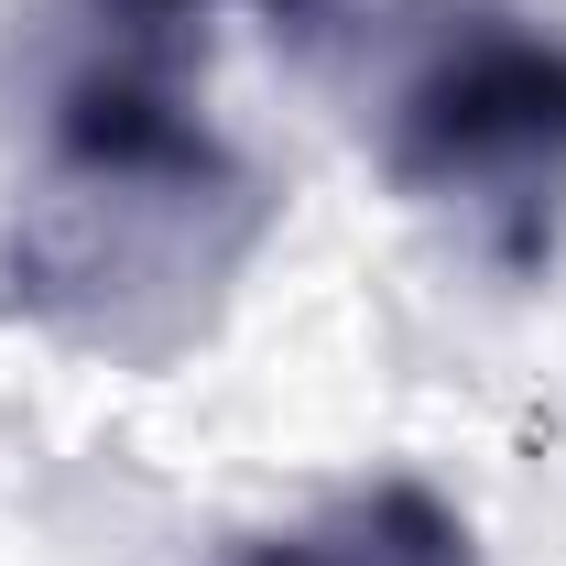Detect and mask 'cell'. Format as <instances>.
I'll return each mask as SVG.
<instances>
[{
	"mask_svg": "<svg viewBox=\"0 0 566 566\" xmlns=\"http://www.w3.org/2000/svg\"><path fill=\"white\" fill-rule=\"evenodd\" d=\"M175 55L186 44L87 33L44 98V218L22 229V294L109 349H153L142 294H208L262 229V186L208 132Z\"/></svg>",
	"mask_w": 566,
	"mask_h": 566,
	"instance_id": "obj_1",
	"label": "cell"
},
{
	"mask_svg": "<svg viewBox=\"0 0 566 566\" xmlns=\"http://www.w3.org/2000/svg\"><path fill=\"white\" fill-rule=\"evenodd\" d=\"M381 175L447 208L501 273H534L566 218V33L469 11L381 120Z\"/></svg>",
	"mask_w": 566,
	"mask_h": 566,
	"instance_id": "obj_2",
	"label": "cell"
},
{
	"mask_svg": "<svg viewBox=\"0 0 566 566\" xmlns=\"http://www.w3.org/2000/svg\"><path fill=\"white\" fill-rule=\"evenodd\" d=\"M240 566H480V545H469L458 501H436L424 480H370V491H338L327 512L240 545Z\"/></svg>",
	"mask_w": 566,
	"mask_h": 566,
	"instance_id": "obj_3",
	"label": "cell"
},
{
	"mask_svg": "<svg viewBox=\"0 0 566 566\" xmlns=\"http://www.w3.org/2000/svg\"><path fill=\"white\" fill-rule=\"evenodd\" d=\"M208 0H87V33H120V44H186Z\"/></svg>",
	"mask_w": 566,
	"mask_h": 566,
	"instance_id": "obj_4",
	"label": "cell"
},
{
	"mask_svg": "<svg viewBox=\"0 0 566 566\" xmlns=\"http://www.w3.org/2000/svg\"><path fill=\"white\" fill-rule=\"evenodd\" d=\"M262 11H273V22H294V33H305V22H316L327 0H262Z\"/></svg>",
	"mask_w": 566,
	"mask_h": 566,
	"instance_id": "obj_5",
	"label": "cell"
}]
</instances>
